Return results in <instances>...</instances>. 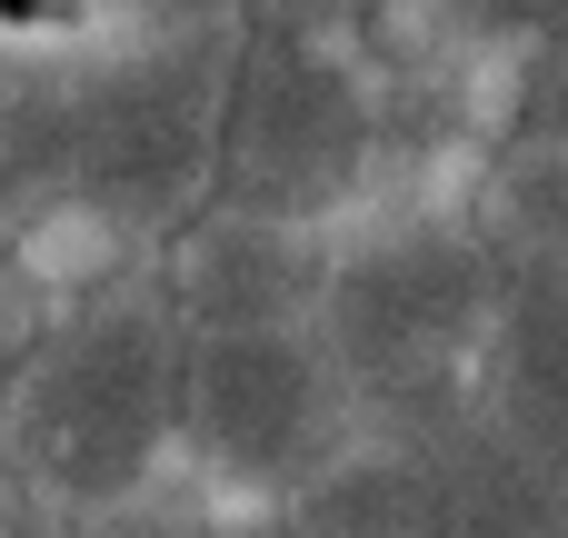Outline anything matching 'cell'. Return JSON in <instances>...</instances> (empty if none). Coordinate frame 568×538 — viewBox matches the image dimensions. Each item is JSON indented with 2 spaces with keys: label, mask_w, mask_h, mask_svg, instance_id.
Segmentation results:
<instances>
[{
  "label": "cell",
  "mask_w": 568,
  "mask_h": 538,
  "mask_svg": "<svg viewBox=\"0 0 568 538\" xmlns=\"http://www.w3.org/2000/svg\"><path fill=\"white\" fill-rule=\"evenodd\" d=\"M230 20H130L70 60V130L60 190L10 240H80V290L160 270V250L210 220L220 180V110H230ZM70 290V300H80Z\"/></svg>",
  "instance_id": "6da1fadb"
},
{
  "label": "cell",
  "mask_w": 568,
  "mask_h": 538,
  "mask_svg": "<svg viewBox=\"0 0 568 538\" xmlns=\"http://www.w3.org/2000/svg\"><path fill=\"white\" fill-rule=\"evenodd\" d=\"M180 399H190V319L170 309L160 270L50 300L0 419V479L70 529H110L170 489Z\"/></svg>",
  "instance_id": "7a4b0ae2"
},
{
  "label": "cell",
  "mask_w": 568,
  "mask_h": 538,
  "mask_svg": "<svg viewBox=\"0 0 568 538\" xmlns=\"http://www.w3.org/2000/svg\"><path fill=\"white\" fill-rule=\"evenodd\" d=\"M509 290L519 270L479 210H399L329 250L320 329L369 409V439H439L489 409Z\"/></svg>",
  "instance_id": "3957f363"
},
{
  "label": "cell",
  "mask_w": 568,
  "mask_h": 538,
  "mask_svg": "<svg viewBox=\"0 0 568 538\" xmlns=\"http://www.w3.org/2000/svg\"><path fill=\"white\" fill-rule=\"evenodd\" d=\"M389 160V90L349 50V30L310 20H250L230 50V110H220V180L210 210L329 230Z\"/></svg>",
  "instance_id": "277c9868"
},
{
  "label": "cell",
  "mask_w": 568,
  "mask_h": 538,
  "mask_svg": "<svg viewBox=\"0 0 568 538\" xmlns=\"http://www.w3.org/2000/svg\"><path fill=\"white\" fill-rule=\"evenodd\" d=\"M369 449V409L320 319L270 329H190V399H180V469L240 509H300L339 459Z\"/></svg>",
  "instance_id": "5b68a950"
},
{
  "label": "cell",
  "mask_w": 568,
  "mask_h": 538,
  "mask_svg": "<svg viewBox=\"0 0 568 538\" xmlns=\"http://www.w3.org/2000/svg\"><path fill=\"white\" fill-rule=\"evenodd\" d=\"M160 290L190 329H270V319H320L329 290V240L210 210L160 250Z\"/></svg>",
  "instance_id": "8992f818"
},
{
  "label": "cell",
  "mask_w": 568,
  "mask_h": 538,
  "mask_svg": "<svg viewBox=\"0 0 568 538\" xmlns=\"http://www.w3.org/2000/svg\"><path fill=\"white\" fill-rule=\"evenodd\" d=\"M409 449H429L449 538H568V469L539 459L519 429H499L489 409L439 439H409Z\"/></svg>",
  "instance_id": "52a82bcc"
},
{
  "label": "cell",
  "mask_w": 568,
  "mask_h": 538,
  "mask_svg": "<svg viewBox=\"0 0 568 538\" xmlns=\"http://www.w3.org/2000/svg\"><path fill=\"white\" fill-rule=\"evenodd\" d=\"M489 419L568 469V260L519 270V290H509L499 359H489Z\"/></svg>",
  "instance_id": "ba28073f"
},
{
  "label": "cell",
  "mask_w": 568,
  "mask_h": 538,
  "mask_svg": "<svg viewBox=\"0 0 568 538\" xmlns=\"http://www.w3.org/2000/svg\"><path fill=\"white\" fill-rule=\"evenodd\" d=\"M70 60L0 30V240H20L60 190V130H70Z\"/></svg>",
  "instance_id": "9c48e42d"
},
{
  "label": "cell",
  "mask_w": 568,
  "mask_h": 538,
  "mask_svg": "<svg viewBox=\"0 0 568 538\" xmlns=\"http://www.w3.org/2000/svg\"><path fill=\"white\" fill-rule=\"evenodd\" d=\"M300 538H449L439 529V479L429 449L409 439H369L359 459H339L300 509H280Z\"/></svg>",
  "instance_id": "30bf717a"
},
{
  "label": "cell",
  "mask_w": 568,
  "mask_h": 538,
  "mask_svg": "<svg viewBox=\"0 0 568 538\" xmlns=\"http://www.w3.org/2000/svg\"><path fill=\"white\" fill-rule=\"evenodd\" d=\"M479 230L509 250V270H549L568 260V150L559 160H489L479 180Z\"/></svg>",
  "instance_id": "8fae6325"
},
{
  "label": "cell",
  "mask_w": 568,
  "mask_h": 538,
  "mask_svg": "<svg viewBox=\"0 0 568 538\" xmlns=\"http://www.w3.org/2000/svg\"><path fill=\"white\" fill-rule=\"evenodd\" d=\"M568 150V50H509L499 110H489V160H559Z\"/></svg>",
  "instance_id": "7c38bea8"
},
{
  "label": "cell",
  "mask_w": 568,
  "mask_h": 538,
  "mask_svg": "<svg viewBox=\"0 0 568 538\" xmlns=\"http://www.w3.org/2000/svg\"><path fill=\"white\" fill-rule=\"evenodd\" d=\"M489 50H568V0H429Z\"/></svg>",
  "instance_id": "4fadbf2b"
},
{
  "label": "cell",
  "mask_w": 568,
  "mask_h": 538,
  "mask_svg": "<svg viewBox=\"0 0 568 538\" xmlns=\"http://www.w3.org/2000/svg\"><path fill=\"white\" fill-rule=\"evenodd\" d=\"M40 319H50V300H40V280L20 270V250L0 240V419H10V389H20V359H30V339H40Z\"/></svg>",
  "instance_id": "5bb4252c"
},
{
  "label": "cell",
  "mask_w": 568,
  "mask_h": 538,
  "mask_svg": "<svg viewBox=\"0 0 568 538\" xmlns=\"http://www.w3.org/2000/svg\"><path fill=\"white\" fill-rule=\"evenodd\" d=\"M200 538H300V529H290L280 509H240V519H210Z\"/></svg>",
  "instance_id": "9a60e30c"
}]
</instances>
